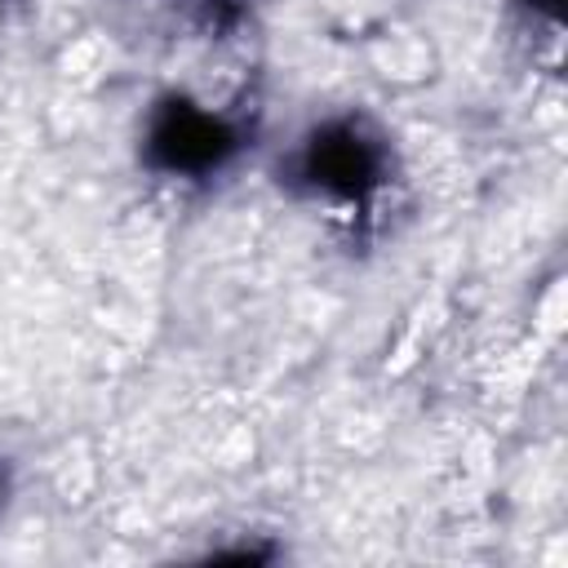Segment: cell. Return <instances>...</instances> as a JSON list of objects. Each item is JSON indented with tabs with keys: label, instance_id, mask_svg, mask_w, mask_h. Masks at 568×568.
Returning <instances> with one entry per match:
<instances>
[{
	"label": "cell",
	"instance_id": "obj_2",
	"mask_svg": "<svg viewBox=\"0 0 568 568\" xmlns=\"http://www.w3.org/2000/svg\"><path fill=\"white\" fill-rule=\"evenodd\" d=\"M315 173L324 182H337V186H355L364 173H368V160H364V146L355 138H328L315 146Z\"/></svg>",
	"mask_w": 568,
	"mask_h": 568
},
{
	"label": "cell",
	"instance_id": "obj_1",
	"mask_svg": "<svg viewBox=\"0 0 568 568\" xmlns=\"http://www.w3.org/2000/svg\"><path fill=\"white\" fill-rule=\"evenodd\" d=\"M155 146H160V155H164L169 164H209V160L222 155L226 142H222L217 124H209L204 115L178 111V115H169V120L160 124Z\"/></svg>",
	"mask_w": 568,
	"mask_h": 568
}]
</instances>
